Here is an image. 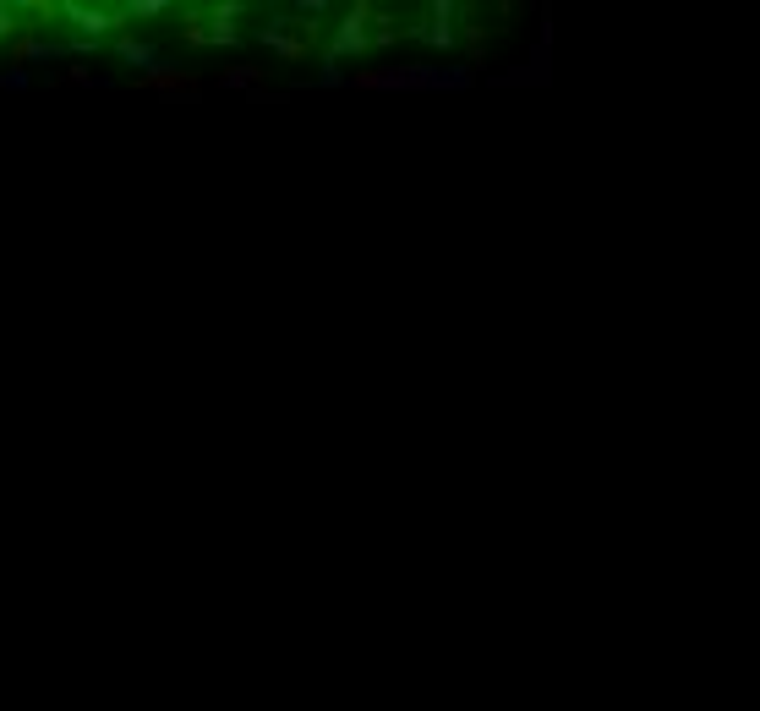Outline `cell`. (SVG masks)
Returning a JSON list of instances; mask_svg holds the SVG:
<instances>
[{
	"mask_svg": "<svg viewBox=\"0 0 760 711\" xmlns=\"http://www.w3.org/2000/svg\"><path fill=\"white\" fill-rule=\"evenodd\" d=\"M247 0H208V44L214 50H236L241 44V28H236V17H247Z\"/></svg>",
	"mask_w": 760,
	"mask_h": 711,
	"instance_id": "277c9868",
	"label": "cell"
},
{
	"mask_svg": "<svg viewBox=\"0 0 760 711\" xmlns=\"http://www.w3.org/2000/svg\"><path fill=\"white\" fill-rule=\"evenodd\" d=\"M263 72H268V66H225L219 83H225V88H252V83H263Z\"/></svg>",
	"mask_w": 760,
	"mask_h": 711,
	"instance_id": "8fae6325",
	"label": "cell"
},
{
	"mask_svg": "<svg viewBox=\"0 0 760 711\" xmlns=\"http://www.w3.org/2000/svg\"><path fill=\"white\" fill-rule=\"evenodd\" d=\"M356 88H465L471 72L465 66H361L350 72Z\"/></svg>",
	"mask_w": 760,
	"mask_h": 711,
	"instance_id": "6da1fadb",
	"label": "cell"
},
{
	"mask_svg": "<svg viewBox=\"0 0 760 711\" xmlns=\"http://www.w3.org/2000/svg\"><path fill=\"white\" fill-rule=\"evenodd\" d=\"M372 17H378V6L372 0H356V6H345L339 11V22H334V39H329V50H323V61H367L372 55Z\"/></svg>",
	"mask_w": 760,
	"mask_h": 711,
	"instance_id": "7a4b0ae2",
	"label": "cell"
},
{
	"mask_svg": "<svg viewBox=\"0 0 760 711\" xmlns=\"http://www.w3.org/2000/svg\"><path fill=\"white\" fill-rule=\"evenodd\" d=\"M181 39L192 50H208V6H181Z\"/></svg>",
	"mask_w": 760,
	"mask_h": 711,
	"instance_id": "9c48e42d",
	"label": "cell"
},
{
	"mask_svg": "<svg viewBox=\"0 0 760 711\" xmlns=\"http://www.w3.org/2000/svg\"><path fill=\"white\" fill-rule=\"evenodd\" d=\"M0 88L22 93V88H28V72H22V66H6V72H0Z\"/></svg>",
	"mask_w": 760,
	"mask_h": 711,
	"instance_id": "7c38bea8",
	"label": "cell"
},
{
	"mask_svg": "<svg viewBox=\"0 0 760 711\" xmlns=\"http://www.w3.org/2000/svg\"><path fill=\"white\" fill-rule=\"evenodd\" d=\"M28 33V17H22L17 0H0V50H11V44Z\"/></svg>",
	"mask_w": 760,
	"mask_h": 711,
	"instance_id": "30bf717a",
	"label": "cell"
},
{
	"mask_svg": "<svg viewBox=\"0 0 760 711\" xmlns=\"http://www.w3.org/2000/svg\"><path fill=\"white\" fill-rule=\"evenodd\" d=\"M110 55H115L121 66H132L137 77H148L154 66H165V61H159V44H154V39H143V33H132V28L110 39Z\"/></svg>",
	"mask_w": 760,
	"mask_h": 711,
	"instance_id": "5b68a950",
	"label": "cell"
},
{
	"mask_svg": "<svg viewBox=\"0 0 760 711\" xmlns=\"http://www.w3.org/2000/svg\"><path fill=\"white\" fill-rule=\"evenodd\" d=\"M121 17H126V28H148V22H165L175 17V0H121Z\"/></svg>",
	"mask_w": 760,
	"mask_h": 711,
	"instance_id": "ba28073f",
	"label": "cell"
},
{
	"mask_svg": "<svg viewBox=\"0 0 760 711\" xmlns=\"http://www.w3.org/2000/svg\"><path fill=\"white\" fill-rule=\"evenodd\" d=\"M137 88H154V93H197V72L192 66H154L148 77H132Z\"/></svg>",
	"mask_w": 760,
	"mask_h": 711,
	"instance_id": "52a82bcc",
	"label": "cell"
},
{
	"mask_svg": "<svg viewBox=\"0 0 760 711\" xmlns=\"http://www.w3.org/2000/svg\"><path fill=\"white\" fill-rule=\"evenodd\" d=\"M104 33H126V17L121 6H110V0H61V39H93L99 44Z\"/></svg>",
	"mask_w": 760,
	"mask_h": 711,
	"instance_id": "3957f363",
	"label": "cell"
},
{
	"mask_svg": "<svg viewBox=\"0 0 760 711\" xmlns=\"http://www.w3.org/2000/svg\"><path fill=\"white\" fill-rule=\"evenodd\" d=\"M50 61H66V39H44L33 28L6 50V66H50Z\"/></svg>",
	"mask_w": 760,
	"mask_h": 711,
	"instance_id": "8992f818",
	"label": "cell"
}]
</instances>
